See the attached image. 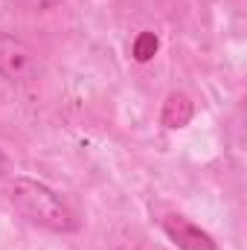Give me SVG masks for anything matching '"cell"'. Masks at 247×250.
Here are the masks:
<instances>
[{
	"instance_id": "cell-1",
	"label": "cell",
	"mask_w": 247,
	"mask_h": 250,
	"mask_svg": "<svg viewBox=\"0 0 247 250\" xmlns=\"http://www.w3.org/2000/svg\"><path fill=\"white\" fill-rule=\"evenodd\" d=\"M9 201L26 221L38 224V227H44L50 233H73L79 227L70 207L50 187H44L41 181L15 178L9 184Z\"/></svg>"
},
{
	"instance_id": "cell-2",
	"label": "cell",
	"mask_w": 247,
	"mask_h": 250,
	"mask_svg": "<svg viewBox=\"0 0 247 250\" xmlns=\"http://www.w3.org/2000/svg\"><path fill=\"white\" fill-rule=\"evenodd\" d=\"M0 76L12 84H35L44 76L41 56L26 41L0 32Z\"/></svg>"
},
{
	"instance_id": "cell-3",
	"label": "cell",
	"mask_w": 247,
	"mask_h": 250,
	"mask_svg": "<svg viewBox=\"0 0 247 250\" xmlns=\"http://www.w3.org/2000/svg\"><path fill=\"white\" fill-rule=\"evenodd\" d=\"M163 230H166V236H169L181 250H215L212 236L204 233L201 227H195L192 221L181 218V215H169V218H163Z\"/></svg>"
},
{
	"instance_id": "cell-4",
	"label": "cell",
	"mask_w": 247,
	"mask_h": 250,
	"mask_svg": "<svg viewBox=\"0 0 247 250\" xmlns=\"http://www.w3.org/2000/svg\"><path fill=\"white\" fill-rule=\"evenodd\" d=\"M163 125L169 128H184L192 120V102L186 93H172L166 102H163V114H160Z\"/></svg>"
},
{
	"instance_id": "cell-5",
	"label": "cell",
	"mask_w": 247,
	"mask_h": 250,
	"mask_svg": "<svg viewBox=\"0 0 247 250\" xmlns=\"http://www.w3.org/2000/svg\"><path fill=\"white\" fill-rule=\"evenodd\" d=\"M154 53H157V35L154 32L137 35V41H134V59L137 62H148V59H154Z\"/></svg>"
},
{
	"instance_id": "cell-6",
	"label": "cell",
	"mask_w": 247,
	"mask_h": 250,
	"mask_svg": "<svg viewBox=\"0 0 247 250\" xmlns=\"http://www.w3.org/2000/svg\"><path fill=\"white\" fill-rule=\"evenodd\" d=\"M6 172H9V160H6V154L0 151V178H3Z\"/></svg>"
}]
</instances>
